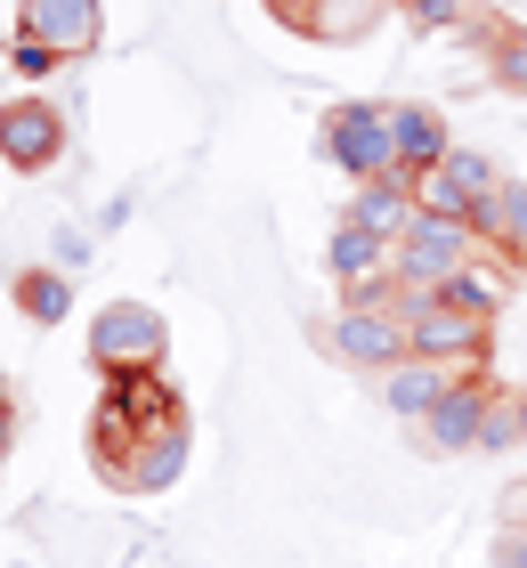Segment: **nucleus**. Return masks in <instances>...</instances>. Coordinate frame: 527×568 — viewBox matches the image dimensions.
<instances>
[{"mask_svg": "<svg viewBox=\"0 0 527 568\" xmlns=\"http://www.w3.org/2000/svg\"><path fill=\"white\" fill-rule=\"evenodd\" d=\"M333 349L349 357V366H406L414 357V333H406V301H398V284H374V293H349L341 301V317H333Z\"/></svg>", "mask_w": 527, "mask_h": 568, "instance_id": "nucleus-1", "label": "nucleus"}, {"mask_svg": "<svg viewBox=\"0 0 527 568\" xmlns=\"http://www.w3.org/2000/svg\"><path fill=\"white\" fill-rule=\"evenodd\" d=\"M470 261H479V227H470V220H430V212H422L406 236H398L389 284H398V293H438V284H455Z\"/></svg>", "mask_w": 527, "mask_h": 568, "instance_id": "nucleus-2", "label": "nucleus"}, {"mask_svg": "<svg viewBox=\"0 0 527 568\" xmlns=\"http://www.w3.org/2000/svg\"><path fill=\"white\" fill-rule=\"evenodd\" d=\"M495 187H504V171H495L479 146L455 139L430 171H414V212H430V220H470V227H479V212L495 203Z\"/></svg>", "mask_w": 527, "mask_h": 568, "instance_id": "nucleus-3", "label": "nucleus"}, {"mask_svg": "<svg viewBox=\"0 0 527 568\" xmlns=\"http://www.w3.org/2000/svg\"><path fill=\"white\" fill-rule=\"evenodd\" d=\"M163 349H171V333H163V317H154L146 301H105L90 317V366H98V382L105 374H163Z\"/></svg>", "mask_w": 527, "mask_h": 568, "instance_id": "nucleus-4", "label": "nucleus"}, {"mask_svg": "<svg viewBox=\"0 0 527 568\" xmlns=\"http://www.w3.org/2000/svg\"><path fill=\"white\" fill-rule=\"evenodd\" d=\"M316 154L325 163H341V179H389L398 171V154H389V106H374V98H349V106L325 114V131H316Z\"/></svg>", "mask_w": 527, "mask_h": 568, "instance_id": "nucleus-5", "label": "nucleus"}, {"mask_svg": "<svg viewBox=\"0 0 527 568\" xmlns=\"http://www.w3.org/2000/svg\"><path fill=\"white\" fill-rule=\"evenodd\" d=\"M398 301H406V333H414V357H438V366H463V374H479V357H487V333H495V317H470V308L438 301V293H398Z\"/></svg>", "mask_w": 527, "mask_h": 568, "instance_id": "nucleus-6", "label": "nucleus"}, {"mask_svg": "<svg viewBox=\"0 0 527 568\" xmlns=\"http://www.w3.org/2000/svg\"><path fill=\"white\" fill-rule=\"evenodd\" d=\"M65 154V114L49 98H9L0 106V163L9 171H49Z\"/></svg>", "mask_w": 527, "mask_h": 568, "instance_id": "nucleus-7", "label": "nucleus"}, {"mask_svg": "<svg viewBox=\"0 0 527 568\" xmlns=\"http://www.w3.org/2000/svg\"><path fill=\"white\" fill-rule=\"evenodd\" d=\"M487 406H495V382L487 374H463L430 415H422V438L438 455H479V430H487Z\"/></svg>", "mask_w": 527, "mask_h": 568, "instance_id": "nucleus-8", "label": "nucleus"}, {"mask_svg": "<svg viewBox=\"0 0 527 568\" xmlns=\"http://www.w3.org/2000/svg\"><path fill=\"white\" fill-rule=\"evenodd\" d=\"M389 261H398V244L374 236V227H349V220H341V227H333V244H325V268H333V284H341V301H349V293H374V284H389Z\"/></svg>", "mask_w": 527, "mask_h": 568, "instance_id": "nucleus-9", "label": "nucleus"}, {"mask_svg": "<svg viewBox=\"0 0 527 568\" xmlns=\"http://www.w3.org/2000/svg\"><path fill=\"white\" fill-rule=\"evenodd\" d=\"M17 33L49 41L58 58H90V49H98V0H24Z\"/></svg>", "mask_w": 527, "mask_h": 568, "instance_id": "nucleus-10", "label": "nucleus"}, {"mask_svg": "<svg viewBox=\"0 0 527 568\" xmlns=\"http://www.w3.org/2000/svg\"><path fill=\"white\" fill-rule=\"evenodd\" d=\"M455 382H463V366H438V357H406V366H389V374H382V406H389L398 423H414V430H422V415H430V406L455 390Z\"/></svg>", "mask_w": 527, "mask_h": 568, "instance_id": "nucleus-11", "label": "nucleus"}, {"mask_svg": "<svg viewBox=\"0 0 527 568\" xmlns=\"http://www.w3.org/2000/svg\"><path fill=\"white\" fill-rule=\"evenodd\" d=\"M341 220H349V227H374V236L398 244L406 227L422 220V212H414V179H398V171H389V179H365V187L349 195V212H341Z\"/></svg>", "mask_w": 527, "mask_h": 568, "instance_id": "nucleus-12", "label": "nucleus"}, {"mask_svg": "<svg viewBox=\"0 0 527 568\" xmlns=\"http://www.w3.org/2000/svg\"><path fill=\"white\" fill-rule=\"evenodd\" d=\"M455 146L446 139V122H438V106H389V154H398V179H414V171H430L438 154Z\"/></svg>", "mask_w": 527, "mask_h": 568, "instance_id": "nucleus-13", "label": "nucleus"}, {"mask_svg": "<svg viewBox=\"0 0 527 568\" xmlns=\"http://www.w3.org/2000/svg\"><path fill=\"white\" fill-rule=\"evenodd\" d=\"M179 463H188V415H163V423L139 438V455H130V471L114 487H171Z\"/></svg>", "mask_w": 527, "mask_h": 568, "instance_id": "nucleus-14", "label": "nucleus"}, {"mask_svg": "<svg viewBox=\"0 0 527 568\" xmlns=\"http://www.w3.org/2000/svg\"><path fill=\"white\" fill-rule=\"evenodd\" d=\"M398 9H406L414 33H446V41H463V49H479L487 24H495L479 0H398Z\"/></svg>", "mask_w": 527, "mask_h": 568, "instance_id": "nucleus-15", "label": "nucleus"}, {"mask_svg": "<svg viewBox=\"0 0 527 568\" xmlns=\"http://www.w3.org/2000/svg\"><path fill=\"white\" fill-rule=\"evenodd\" d=\"M9 293H17V308H24L33 325H65V317H73V276H65V268H17Z\"/></svg>", "mask_w": 527, "mask_h": 568, "instance_id": "nucleus-16", "label": "nucleus"}, {"mask_svg": "<svg viewBox=\"0 0 527 568\" xmlns=\"http://www.w3.org/2000/svg\"><path fill=\"white\" fill-rule=\"evenodd\" d=\"M382 9H398V0H316L301 17V33L308 41H357L365 24H382Z\"/></svg>", "mask_w": 527, "mask_h": 568, "instance_id": "nucleus-17", "label": "nucleus"}, {"mask_svg": "<svg viewBox=\"0 0 527 568\" xmlns=\"http://www.w3.org/2000/svg\"><path fill=\"white\" fill-rule=\"evenodd\" d=\"M504 293H511V276H504V268H487V261H470L455 284H438V301L470 308V317H495V308H504Z\"/></svg>", "mask_w": 527, "mask_h": 568, "instance_id": "nucleus-18", "label": "nucleus"}, {"mask_svg": "<svg viewBox=\"0 0 527 568\" xmlns=\"http://www.w3.org/2000/svg\"><path fill=\"white\" fill-rule=\"evenodd\" d=\"M479 58H487V73H495V82L527 90V33H519V24H504V17H495V24H487V41H479Z\"/></svg>", "mask_w": 527, "mask_h": 568, "instance_id": "nucleus-19", "label": "nucleus"}, {"mask_svg": "<svg viewBox=\"0 0 527 568\" xmlns=\"http://www.w3.org/2000/svg\"><path fill=\"white\" fill-rule=\"evenodd\" d=\"M9 65L24 73V82H49V73H58L65 58H58V49H49V41H33V33H17V41H9Z\"/></svg>", "mask_w": 527, "mask_h": 568, "instance_id": "nucleus-20", "label": "nucleus"}, {"mask_svg": "<svg viewBox=\"0 0 527 568\" xmlns=\"http://www.w3.org/2000/svg\"><path fill=\"white\" fill-rule=\"evenodd\" d=\"M504 447H519V415H511V390H495L487 430H479V455H504Z\"/></svg>", "mask_w": 527, "mask_h": 568, "instance_id": "nucleus-21", "label": "nucleus"}, {"mask_svg": "<svg viewBox=\"0 0 527 568\" xmlns=\"http://www.w3.org/2000/svg\"><path fill=\"white\" fill-rule=\"evenodd\" d=\"M49 252H58V268L73 276V268H82V261H90V227H73V220H65V227H58V236H49Z\"/></svg>", "mask_w": 527, "mask_h": 568, "instance_id": "nucleus-22", "label": "nucleus"}, {"mask_svg": "<svg viewBox=\"0 0 527 568\" xmlns=\"http://www.w3.org/2000/svg\"><path fill=\"white\" fill-rule=\"evenodd\" d=\"M487 560H495V568H527V536H519V528H495Z\"/></svg>", "mask_w": 527, "mask_h": 568, "instance_id": "nucleus-23", "label": "nucleus"}, {"mask_svg": "<svg viewBox=\"0 0 527 568\" xmlns=\"http://www.w3.org/2000/svg\"><path fill=\"white\" fill-rule=\"evenodd\" d=\"M495 511H504V528H519V536H527V479H511V487H504V504H495Z\"/></svg>", "mask_w": 527, "mask_h": 568, "instance_id": "nucleus-24", "label": "nucleus"}, {"mask_svg": "<svg viewBox=\"0 0 527 568\" xmlns=\"http://www.w3.org/2000/svg\"><path fill=\"white\" fill-rule=\"evenodd\" d=\"M9 438H17V390L0 382V455H9Z\"/></svg>", "mask_w": 527, "mask_h": 568, "instance_id": "nucleus-25", "label": "nucleus"}, {"mask_svg": "<svg viewBox=\"0 0 527 568\" xmlns=\"http://www.w3.org/2000/svg\"><path fill=\"white\" fill-rule=\"evenodd\" d=\"M268 9H276V17H284V24H301V17H308V9H316V0H268Z\"/></svg>", "mask_w": 527, "mask_h": 568, "instance_id": "nucleus-26", "label": "nucleus"}, {"mask_svg": "<svg viewBox=\"0 0 527 568\" xmlns=\"http://www.w3.org/2000/svg\"><path fill=\"white\" fill-rule=\"evenodd\" d=\"M511 415H519V447H527V390H511Z\"/></svg>", "mask_w": 527, "mask_h": 568, "instance_id": "nucleus-27", "label": "nucleus"}, {"mask_svg": "<svg viewBox=\"0 0 527 568\" xmlns=\"http://www.w3.org/2000/svg\"><path fill=\"white\" fill-rule=\"evenodd\" d=\"M511 261H527V236H519V252H511Z\"/></svg>", "mask_w": 527, "mask_h": 568, "instance_id": "nucleus-28", "label": "nucleus"}]
</instances>
